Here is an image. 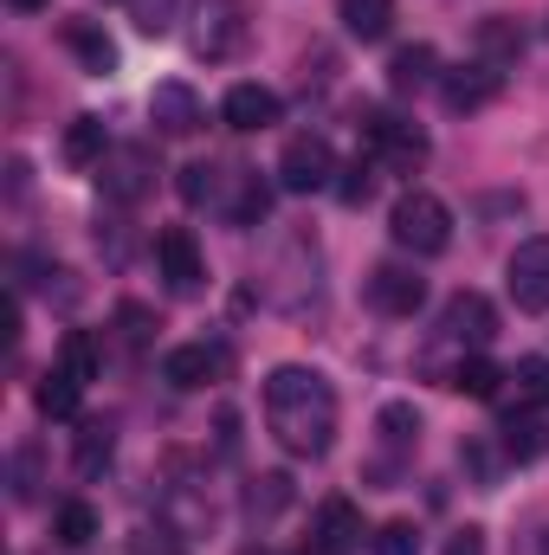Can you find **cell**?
Returning a JSON list of instances; mask_svg holds the SVG:
<instances>
[{
    "label": "cell",
    "mask_w": 549,
    "mask_h": 555,
    "mask_svg": "<svg viewBox=\"0 0 549 555\" xmlns=\"http://www.w3.org/2000/svg\"><path fill=\"white\" fill-rule=\"evenodd\" d=\"M266 433L291 459H323L336 446V388L297 362L272 369L266 375Z\"/></svg>",
    "instance_id": "6da1fadb"
},
{
    "label": "cell",
    "mask_w": 549,
    "mask_h": 555,
    "mask_svg": "<svg viewBox=\"0 0 549 555\" xmlns=\"http://www.w3.org/2000/svg\"><path fill=\"white\" fill-rule=\"evenodd\" d=\"M388 233H395V246L413 253V259H439L452 246V207L439 194H426V188H408L388 207Z\"/></svg>",
    "instance_id": "7a4b0ae2"
},
{
    "label": "cell",
    "mask_w": 549,
    "mask_h": 555,
    "mask_svg": "<svg viewBox=\"0 0 549 555\" xmlns=\"http://www.w3.org/2000/svg\"><path fill=\"white\" fill-rule=\"evenodd\" d=\"M194 26H188V46L207 59V65H227L240 46H246V0H194V13H188Z\"/></svg>",
    "instance_id": "3957f363"
},
{
    "label": "cell",
    "mask_w": 549,
    "mask_h": 555,
    "mask_svg": "<svg viewBox=\"0 0 549 555\" xmlns=\"http://www.w3.org/2000/svg\"><path fill=\"white\" fill-rule=\"evenodd\" d=\"M362 142H369V155H375L382 168H395V175H413V168L426 162V130L408 124V117H388V111H369V117H362Z\"/></svg>",
    "instance_id": "277c9868"
},
{
    "label": "cell",
    "mask_w": 549,
    "mask_h": 555,
    "mask_svg": "<svg viewBox=\"0 0 549 555\" xmlns=\"http://www.w3.org/2000/svg\"><path fill=\"white\" fill-rule=\"evenodd\" d=\"M272 175L284 194H323V188H336V155L323 137H291Z\"/></svg>",
    "instance_id": "5b68a950"
},
{
    "label": "cell",
    "mask_w": 549,
    "mask_h": 555,
    "mask_svg": "<svg viewBox=\"0 0 549 555\" xmlns=\"http://www.w3.org/2000/svg\"><path fill=\"white\" fill-rule=\"evenodd\" d=\"M505 291H511V304L531 310V317L549 310V233L524 240V246L505 259Z\"/></svg>",
    "instance_id": "8992f818"
},
{
    "label": "cell",
    "mask_w": 549,
    "mask_h": 555,
    "mask_svg": "<svg viewBox=\"0 0 549 555\" xmlns=\"http://www.w3.org/2000/svg\"><path fill=\"white\" fill-rule=\"evenodd\" d=\"M439 336L478 356V349L498 336V310H491V297H485V291H459V297L439 310Z\"/></svg>",
    "instance_id": "52a82bcc"
},
{
    "label": "cell",
    "mask_w": 549,
    "mask_h": 555,
    "mask_svg": "<svg viewBox=\"0 0 549 555\" xmlns=\"http://www.w3.org/2000/svg\"><path fill=\"white\" fill-rule=\"evenodd\" d=\"M155 266H162V278H168V291H175V297H194V291H201V278H207L201 246H194V233H188V227H162V233H155Z\"/></svg>",
    "instance_id": "ba28073f"
},
{
    "label": "cell",
    "mask_w": 549,
    "mask_h": 555,
    "mask_svg": "<svg viewBox=\"0 0 549 555\" xmlns=\"http://www.w3.org/2000/svg\"><path fill=\"white\" fill-rule=\"evenodd\" d=\"M149 124H155V137H194V130L207 124V104H201L181 78H168V85L149 91Z\"/></svg>",
    "instance_id": "9c48e42d"
},
{
    "label": "cell",
    "mask_w": 549,
    "mask_h": 555,
    "mask_svg": "<svg viewBox=\"0 0 549 555\" xmlns=\"http://www.w3.org/2000/svg\"><path fill=\"white\" fill-rule=\"evenodd\" d=\"M369 304H375L382 317H413V310L426 304V278L413 272V266L382 259V266L369 272Z\"/></svg>",
    "instance_id": "30bf717a"
},
{
    "label": "cell",
    "mask_w": 549,
    "mask_h": 555,
    "mask_svg": "<svg viewBox=\"0 0 549 555\" xmlns=\"http://www.w3.org/2000/svg\"><path fill=\"white\" fill-rule=\"evenodd\" d=\"M505 91V72H491V65H452V72H439V98H446V111H459V117H472V111H485L491 98Z\"/></svg>",
    "instance_id": "8fae6325"
},
{
    "label": "cell",
    "mask_w": 549,
    "mask_h": 555,
    "mask_svg": "<svg viewBox=\"0 0 549 555\" xmlns=\"http://www.w3.org/2000/svg\"><path fill=\"white\" fill-rule=\"evenodd\" d=\"M149 181H155V155H149V142H124V149H111L104 155V194L111 201H142L149 194Z\"/></svg>",
    "instance_id": "7c38bea8"
},
{
    "label": "cell",
    "mask_w": 549,
    "mask_h": 555,
    "mask_svg": "<svg viewBox=\"0 0 549 555\" xmlns=\"http://www.w3.org/2000/svg\"><path fill=\"white\" fill-rule=\"evenodd\" d=\"M220 117H227V130L259 137V130H272L278 124V91H266V85H233L227 104H220Z\"/></svg>",
    "instance_id": "4fadbf2b"
},
{
    "label": "cell",
    "mask_w": 549,
    "mask_h": 555,
    "mask_svg": "<svg viewBox=\"0 0 549 555\" xmlns=\"http://www.w3.org/2000/svg\"><path fill=\"white\" fill-rule=\"evenodd\" d=\"M59 39L78 52V65H85L91 78H111V72H117V39H111L98 20H65V26H59Z\"/></svg>",
    "instance_id": "5bb4252c"
},
{
    "label": "cell",
    "mask_w": 549,
    "mask_h": 555,
    "mask_svg": "<svg viewBox=\"0 0 549 555\" xmlns=\"http://www.w3.org/2000/svg\"><path fill=\"white\" fill-rule=\"evenodd\" d=\"M214 375H220V349H207V343H181V349H168V356H162V382H168V388H181V395L207 388Z\"/></svg>",
    "instance_id": "9a60e30c"
},
{
    "label": "cell",
    "mask_w": 549,
    "mask_h": 555,
    "mask_svg": "<svg viewBox=\"0 0 549 555\" xmlns=\"http://www.w3.org/2000/svg\"><path fill=\"white\" fill-rule=\"evenodd\" d=\"M472 52H478V65H491V72H511V65H518V52H524V33H518V20H505V13L478 20V33H472Z\"/></svg>",
    "instance_id": "2e32d148"
},
{
    "label": "cell",
    "mask_w": 549,
    "mask_h": 555,
    "mask_svg": "<svg viewBox=\"0 0 549 555\" xmlns=\"http://www.w3.org/2000/svg\"><path fill=\"white\" fill-rule=\"evenodd\" d=\"M498 446H505V459H518V465L544 459L549 452V420L537 414V408H518V414L498 426Z\"/></svg>",
    "instance_id": "e0dca14e"
},
{
    "label": "cell",
    "mask_w": 549,
    "mask_h": 555,
    "mask_svg": "<svg viewBox=\"0 0 549 555\" xmlns=\"http://www.w3.org/2000/svg\"><path fill=\"white\" fill-rule=\"evenodd\" d=\"M59 155H65V168H104V155H111V130H104L98 117H72V124H65V142H59Z\"/></svg>",
    "instance_id": "ac0fdd59"
},
{
    "label": "cell",
    "mask_w": 549,
    "mask_h": 555,
    "mask_svg": "<svg viewBox=\"0 0 549 555\" xmlns=\"http://www.w3.org/2000/svg\"><path fill=\"white\" fill-rule=\"evenodd\" d=\"M336 20H343V33L349 39H388V26H395V0H336Z\"/></svg>",
    "instance_id": "d6986e66"
},
{
    "label": "cell",
    "mask_w": 549,
    "mask_h": 555,
    "mask_svg": "<svg viewBox=\"0 0 549 555\" xmlns=\"http://www.w3.org/2000/svg\"><path fill=\"white\" fill-rule=\"evenodd\" d=\"M433 78H439V52H433V46H420V39L401 46V52L388 59V85H395L401 98H408V91H426Z\"/></svg>",
    "instance_id": "ffe728a7"
},
{
    "label": "cell",
    "mask_w": 549,
    "mask_h": 555,
    "mask_svg": "<svg viewBox=\"0 0 549 555\" xmlns=\"http://www.w3.org/2000/svg\"><path fill=\"white\" fill-rule=\"evenodd\" d=\"M505 382H511V375H505V369H498L491 356H465V362H459V369L446 375V388H452V395H465V401H491V395H498Z\"/></svg>",
    "instance_id": "44dd1931"
},
{
    "label": "cell",
    "mask_w": 549,
    "mask_h": 555,
    "mask_svg": "<svg viewBox=\"0 0 549 555\" xmlns=\"http://www.w3.org/2000/svg\"><path fill=\"white\" fill-rule=\"evenodd\" d=\"M78 401H85V382H78V375H65V369L39 375V388H33V408H39L46 420H72V414H78Z\"/></svg>",
    "instance_id": "7402d4cb"
},
{
    "label": "cell",
    "mask_w": 549,
    "mask_h": 555,
    "mask_svg": "<svg viewBox=\"0 0 549 555\" xmlns=\"http://www.w3.org/2000/svg\"><path fill=\"white\" fill-rule=\"evenodd\" d=\"M317 537L336 543V550H356V543H362V511H356L349 498H323V504H317Z\"/></svg>",
    "instance_id": "603a6c76"
},
{
    "label": "cell",
    "mask_w": 549,
    "mask_h": 555,
    "mask_svg": "<svg viewBox=\"0 0 549 555\" xmlns=\"http://www.w3.org/2000/svg\"><path fill=\"white\" fill-rule=\"evenodd\" d=\"M233 188H240V194H233L227 220H233V227H253V220H266V207H272V188H266L253 168H233Z\"/></svg>",
    "instance_id": "cb8c5ba5"
},
{
    "label": "cell",
    "mask_w": 549,
    "mask_h": 555,
    "mask_svg": "<svg viewBox=\"0 0 549 555\" xmlns=\"http://www.w3.org/2000/svg\"><path fill=\"white\" fill-rule=\"evenodd\" d=\"M59 369L78 375V382H98V369H104L98 336H91V330H65V343H59Z\"/></svg>",
    "instance_id": "d4e9b609"
},
{
    "label": "cell",
    "mask_w": 549,
    "mask_h": 555,
    "mask_svg": "<svg viewBox=\"0 0 549 555\" xmlns=\"http://www.w3.org/2000/svg\"><path fill=\"white\" fill-rule=\"evenodd\" d=\"M111 452H117L111 420H85V426H78V472H85V478H91V472H104V465H111Z\"/></svg>",
    "instance_id": "484cf974"
},
{
    "label": "cell",
    "mask_w": 549,
    "mask_h": 555,
    "mask_svg": "<svg viewBox=\"0 0 549 555\" xmlns=\"http://www.w3.org/2000/svg\"><path fill=\"white\" fill-rule=\"evenodd\" d=\"M511 388H518V408H549V356H524L518 369H511Z\"/></svg>",
    "instance_id": "4316f807"
},
{
    "label": "cell",
    "mask_w": 549,
    "mask_h": 555,
    "mask_svg": "<svg viewBox=\"0 0 549 555\" xmlns=\"http://www.w3.org/2000/svg\"><path fill=\"white\" fill-rule=\"evenodd\" d=\"M220 181H227V175H220L214 162H188V168H175V194H181L188 207H207V201L220 194Z\"/></svg>",
    "instance_id": "83f0119b"
},
{
    "label": "cell",
    "mask_w": 549,
    "mask_h": 555,
    "mask_svg": "<svg viewBox=\"0 0 549 555\" xmlns=\"http://www.w3.org/2000/svg\"><path fill=\"white\" fill-rule=\"evenodd\" d=\"M52 537H59L65 550H85V543L98 537V511H91L85 498H72V504H59V524H52Z\"/></svg>",
    "instance_id": "f1b7e54d"
},
{
    "label": "cell",
    "mask_w": 549,
    "mask_h": 555,
    "mask_svg": "<svg viewBox=\"0 0 549 555\" xmlns=\"http://www.w3.org/2000/svg\"><path fill=\"white\" fill-rule=\"evenodd\" d=\"M284 504H291V478H284V472H266V478H253V491H246V511H253L259 524H272Z\"/></svg>",
    "instance_id": "f546056e"
},
{
    "label": "cell",
    "mask_w": 549,
    "mask_h": 555,
    "mask_svg": "<svg viewBox=\"0 0 549 555\" xmlns=\"http://www.w3.org/2000/svg\"><path fill=\"white\" fill-rule=\"evenodd\" d=\"M375 194V155H356L349 168H336V201L343 207H362Z\"/></svg>",
    "instance_id": "4dcf8cb0"
},
{
    "label": "cell",
    "mask_w": 549,
    "mask_h": 555,
    "mask_svg": "<svg viewBox=\"0 0 549 555\" xmlns=\"http://www.w3.org/2000/svg\"><path fill=\"white\" fill-rule=\"evenodd\" d=\"M375 426H382V439H388L395 452H408V446H420V414H413L408 401H388Z\"/></svg>",
    "instance_id": "1f68e13d"
},
{
    "label": "cell",
    "mask_w": 549,
    "mask_h": 555,
    "mask_svg": "<svg viewBox=\"0 0 549 555\" xmlns=\"http://www.w3.org/2000/svg\"><path fill=\"white\" fill-rule=\"evenodd\" d=\"M375 555H420V524H408V517L382 524L375 530Z\"/></svg>",
    "instance_id": "d6a6232c"
},
{
    "label": "cell",
    "mask_w": 549,
    "mask_h": 555,
    "mask_svg": "<svg viewBox=\"0 0 549 555\" xmlns=\"http://www.w3.org/2000/svg\"><path fill=\"white\" fill-rule=\"evenodd\" d=\"M117 323H124V343H130V349H142L149 330H155V317H149L142 304H117Z\"/></svg>",
    "instance_id": "836d02e7"
},
{
    "label": "cell",
    "mask_w": 549,
    "mask_h": 555,
    "mask_svg": "<svg viewBox=\"0 0 549 555\" xmlns=\"http://www.w3.org/2000/svg\"><path fill=\"white\" fill-rule=\"evenodd\" d=\"M130 7H137L142 33H168V20H175V0H130Z\"/></svg>",
    "instance_id": "e575fe53"
},
{
    "label": "cell",
    "mask_w": 549,
    "mask_h": 555,
    "mask_svg": "<svg viewBox=\"0 0 549 555\" xmlns=\"http://www.w3.org/2000/svg\"><path fill=\"white\" fill-rule=\"evenodd\" d=\"M13 498H20V504L33 498V446H20V452H13Z\"/></svg>",
    "instance_id": "d590c367"
},
{
    "label": "cell",
    "mask_w": 549,
    "mask_h": 555,
    "mask_svg": "<svg viewBox=\"0 0 549 555\" xmlns=\"http://www.w3.org/2000/svg\"><path fill=\"white\" fill-rule=\"evenodd\" d=\"M459 459H465V465L478 472V485H491V478H498V459H491L485 446H459Z\"/></svg>",
    "instance_id": "8d00e7d4"
},
{
    "label": "cell",
    "mask_w": 549,
    "mask_h": 555,
    "mask_svg": "<svg viewBox=\"0 0 549 555\" xmlns=\"http://www.w3.org/2000/svg\"><path fill=\"white\" fill-rule=\"evenodd\" d=\"M446 555H485V530H472V524L452 530V537H446Z\"/></svg>",
    "instance_id": "74e56055"
},
{
    "label": "cell",
    "mask_w": 549,
    "mask_h": 555,
    "mask_svg": "<svg viewBox=\"0 0 549 555\" xmlns=\"http://www.w3.org/2000/svg\"><path fill=\"white\" fill-rule=\"evenodd\" d=\"M297 555H349V550H336V543H323V537H310V543H304Z\"/></svg>",
    "instance_id": "f35d334b"
},
{
    "label": "cell",
    "mask_w": 549,
    "mask_h": 555,
    "mask_svg": "<svg viewBox=\"0 0 549 555\" xmlns=\"http://www.w3.org/2000/svg\"><path fill=\"white\" fill-rule=\"evenodd\" d=\"M7 7H13V13H46L52 0H7Z\"/></svg>",
    "instance_id": "ab89813d"
},
{
    "label": "cell",
    "mask_w": 549,
    "mask_h": 555,
    "mask_svg": "<svg viewBox=\"0 0 549 555\" xmlns=\"http://www.w3.org/2000/svg\"><path fill=\"white\" fill-rule=\"evenodd\" d=\"M544 555H549V537H544Z\"/></svg>",
    "instance_id": "60d3db41"
}]
</instances>
